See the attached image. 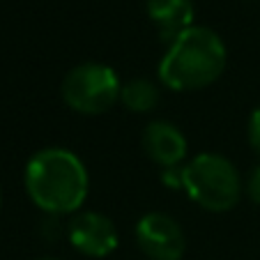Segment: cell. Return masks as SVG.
Returning a JSON list of instances; mask_svg holds the SVG:
<instances>
[{
  "label": "cell",
  "instance_id": "8",
  "mask_svg": "<svg viewBox=\"0 0 260 260\" xmlns=\"http://www.w3.org/2000/svg\"><path fill=\"white\" fill-rule=\"evenodd\" d=\"M147 16L154 23L161 42H173L180 32L191 28L196 7L193 0H147Z\"/></svg>",
  "mask_w": 260,
  "mask_h": 260
},
{
  "label": "cell",
  "instance_id": "5",
  "mask_svg": "<svg viewBox=\"0 0 260 260\" xmlns=\"http://www.w3.org/2000/svg\"><path fill=\"white\" fill-rule=\"evenodd\" d=\"M134 237L147 260H182L187 251V235L166 212H147L136 221Z\"/></svg>",
  "mask_w": 260,
  "mask_h": 260
},
{
  "label": "cell",
  "instance_id": "7",
  "mask_svg": "<svg viewBox=\"0 0 260 260\" xmlns=\"http://www.w3.org/2000/svg\"><path fill=\"white\" fill-rule=\"evenodd\" d=\"M143 152L159 168L182 166L189 152V141L177 124L168 120H152L147 122L141 136Z\"/></svg>",
  "mask_w": 260,
  "mask_h": 260
},
{
  "label": "cell",
  "instance_id": "13",
  "mask_svg": "<svg viewBox=\"0 0 260 260\" xmlns=\"http://www.w3.org/2000/svg\"><path fill=\"white\" fill-rule=\"evenodd\" d=\"M161 182L168 189H182V166L161 168Z\"/></svg>",
  "mask_w": 260,
  "mask_h": 260
},
{
  "label": "cell",
  "instance_id": "14",
  "mask_svg": "<svg viewBox=\"0 0 260 260\" xmlns=\"http://www.w3.org/2000/svg\"><path fill=\"white\" fill-rule=\"evenodd\" d=\"M35 260H62V258H55V255H44V258H35Z\"/></svg>",
  "mask_w": 260,
  "mask_h": 260
},
{
  "label": "cell",
  "instance_id": "1",
  "mask_svg": "<svg viewBox=\"0 0 260 260\" xmlns=\"http://www.w3.org/2000/svg\"><path fill=\"white\" fill-rule=\"evenodd\" d=\"M28 198L44 214L72 216L81 212L90 191V175L83 159L67 147H42L23 171Z\"/></svg>",
  "mask_w": 260,
  "mask_h": 260
},
{
  "label": "cell",
  "instance_id": "10",
  "mask_svg": "<svg viewBox=\"0 0 260 260\" xmlns=\"http://www.w3.org/2000/svg\"><path fill=\"white\" fill-rule=\"evenodd\" d=\"M64 216H55V214H44V219L40 221L37 233L42 235V240L53 244V242L67 237V221H62Z\"/></svg>",
  "mask_w": 260,
  "mask_h": 260
},
{
  "label": "cell",
  "instance_id": "3",
  "mask_svg": "<svg viewBox=\"0 0 260 260\" xmlns=\"http://www.w3.org/2000/svg\"><path fill=\"white\" fill-rule=\"evenodd\" d=\"M182 191L198 207L221 214L240 203L244 182L228 157L203 152L182 166Z\"/></svg>",
  "mask_w": 260,
  "mask_h": 260
},
{
  "label": "cell",
  "instance_id": "4",
  "mask_svg": "<svg viewBox=\"0 0 260 260\" xmlns=\"http://www.w3.org/2000/svg\"><path fill=\"white\" fill-rule=\"evenodd\" d=\"M118 72L104 62H81L64 74L60 94L69 111L79 115H104L120 104Z\"/></svg>",
  "mask_w": 260,
  "mask_h": 260
},
{
  "label": "cell",
  "instance_id": "9",
  "mask_svg": "<svg viewBox=\"0 0 260 260\" xmlns=\"http://www.w3.org/2000/svg\"><path fill=\"white\" fill-rule=\"evenodd\" d=\"M161 102V90L154 81L150 79H129L127 83H122V90H120V104H122L127 111L138 115L152 113L154 108Z\"/></svg>",
  "mask_w": 260,
  "mask_h": 260
},
{
  "label": "cell",
  "instance_id": "12",
  "mask_svg": "<svg viewBox=\"0 0 260 260\" xmlns=\"http://www.w3.org/2000/svg\"><path fill=\"white\" fill-rule=\"evenodd\" d=\"M244 191H246V196L251 198V203L260 205V164L253 166V171L249 173V177H246V182H244Z\"/></svg>",
  "mask_w": 260,
  "mask_h": 260
},
{
  "label": "cell",
  "instance_id": "2",
  "mask_svg": "<svg viewBox=\"0 0 260 260\" xmlns=\"http://www.w3.org/2000/svg\"><path fill=\"white\" fill-rule=\"evenodd\" d=\"M228 49L221 35L205 25H191L166 44L159 60V81L173 92H196L223 76Z\"/></svg>",
  "mask_w": 260,
  "mask_h": 260
},
{
  "label": "cell",
  "instance_id": "6",
  "mask_svg": "<svg viewBox=\"0 0 260 260\" xmlns=\"http://www.w3.org/2000/svg\"><path fill=\"white\" fill-rule=\"evenodd\" d=\"M67 240L72 249L85 258H106L118 249L120 233L111 216L92 210H81L69 216Z\"/></svg>",
  "mask_w": 260,
  "mask_h": 260
},
{
  "label": "cell",
  "instance_id": "15",
  "mask_svg": "<svg viewBox=\"0 0 260 260\" xmlns=\"http://www.w3.org/2000/svg\"><path fill=\"white\" fill-rule=\"evenodd\" d=\"M0 205H3V191H0Z\"/></svg>",
  "mask_w": 260,
  "mask_h": 260
},
{
  "label": "cell",
  "instance_id": "11",
  "mask_svg": "<svg viewBox=\"0 0 260 260\" xmlns=\"http://www.w3.org/2000/svg\"><path fill=\"white\" fill-rule=\"evenodd\" d=\"M246 136H249V145L253 147V152L260 157V106H255L249 115V124H246Z\"/></svg>",
  "mask_w": 260,
  "mask_h": 260
}]
</instances>
